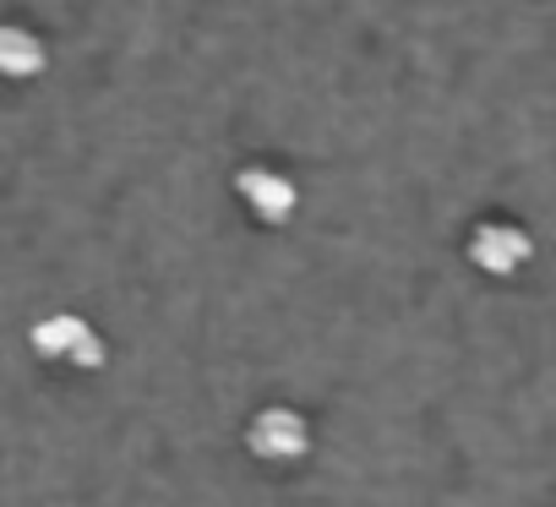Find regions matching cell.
I'll return each mask as SVG.
<instances>
[{
    "label": "cell",
    "instance_id": "obj_1",
    "mask_svg": "<svg viewBox=\"0 0 556 507\" xmlns=\"http://www.w3.org/2000/svg\"><path fill=\"white\" fill-rule=\"evenodd\" d=\"M34 355L55 360V366H72V371H99L104 366V339L88 317L55 312V317L34 322Z\"/></svg>",
    "mask_w": 556,
    "mask_h": 507
},
{
    "label": "cell",
    "instance_id": "obj_2",
    "mask_svg": "<svg viewBox=\"0 0 556 507\" xmlns=\"http://www.w3.org/2000/svg\"><path fill=\"white\" fill-rule=\"evenodd\" d=\"M469 263L485 274V279H513V274H523L529 268V257H534V235L523 229V224H513V218H480L475 229H469Z\"/></svg>",
    "mask_w": 556,
    "mask_h": 507
},
{
    "label": "cell",
    "instance_id": "obj_3",
    "mask_svg": "<svg viewBox=\"0 0 556 507\" xmlns=\"http://www.w3.org/2000/svg\"><path fill=\"white\" fill-rule=\"evenodd\" d=\"M235 191H240V202L251 207V218H262V224H285V218L301 207L295 180H290L285 169H267V164H245V169L235 175Z\"/></svg>",
    "mask_w": 556,
    "mask_h": 507
},
{
    "label": "cell",
    "instance_id": "obj_4",
    "mask_svg": "<svg viewBox=\"0 0 556 507\" xmlns=\"http://www.w3.org/2000/svg\"><path fill=\"white\" fill-rule=\"evenodd\" d=\"M245 447L256 458H267V464H295L312 447V431H306V420L295 409H262L245 426Z\"/></svg>",
    "mask_w": 556,
    "mask_h": 507
},
{
    "label": "cell",
    "instance_id": "obj_5",
    "mask_svg": "<svg viewBox=\"0 0 556 507\" xmlns=\"http://www.w3.org/2000/svg\"><path fill=\"white\" fill-rule=\"evenodd\" d=\"M50 66V50L34 28L23 23H0V77L7 83H34Z\"/></svg>",
    "mask_w": 556,
    "mask_h": 507
}]
</instances>
